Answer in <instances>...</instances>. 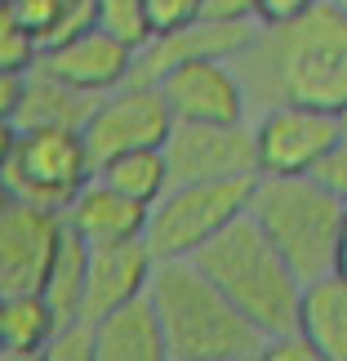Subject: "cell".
Masks as SVG:
<instances>
[{"mask_svg":"<svg viewBox=\"0 0 347 361\" xmlns=\"http://www.w3.org/2000/svg\"><path fill=\"white\" fill-rule=\"evenodd\" d=\"M343 5H347V0H343Z\"/></svg>","mask_w":347,"mask_h":361,"instance_id":"cell-36","label":"cell"},{"mask_svg":"<svg viewBox=\"0 0 347 361\" xmlns=\"http://www.w3.org/2000/svg\"><path fill=\"white\" fill-rule=\"evenodd\" d=\"M94 174H99L103 183H112L116 192H125V197L143 201V205H156V201L165 197V188L174 183L165 147H134V152H120V157L103 161Z\"/></svg>","mask_w":347,"mask_h":361,"instance_id":"cell-20","label":"cell"},{"mask_svg":"<svg viewBox=\"0 0 347 361\" xmlns=\"http://www.w3.org/2000/svg\"><path fill=\"white\" fill-rule=\"evenodd\" d=\"M9 201H13V192H9V183H5V174H0V210H5Z\"/></svg>","mask_w":347,"mask_h":361,"instance_id":"cell-33","label":"cell"},{"mask_svg":"<svg viewBox=\"0 0 347 361\" xmlns=\"http://www.w3.org/2000/svg\"><path fill=\"white\" fill-rule=\"evenodd\" d=\"M94 23L134 49H143L156 36L151 18H147V0H94Z\"/></svg>","mask_w":347,"mask_h":361,"instance_id":"cell-22","label":"cell"},{"mask_svg":"<svg viewBox=\"0 0 347 361\" xmlns=\"http://www.w3.org/2000/svg\"><path fill=\"white\" fill-rule=\"evenodd\" d=\"M201 18L214 23H258L254 0H201Z\"/></svg>","mask_w":347,"mask_h":361,"instance_id":"cell-28","label":"cell"},{"mask_svg":"<svg viewBox=\"0 0 347 361\" xmlns=\"http://www.w3.org/2000/svg\"><path fill=\"white\" fill-rule=\"evenodd\" d=\"M40 59V45L32 27L23 23V13L13 5H0V67L5 72H32Z\"/></svg>","mask_w":347,"mask_h":361,"instance_id":"cell-23","label":"cell"},{"mask_svg":"<svg viewBox=\"0 0 347 361\" xmlns=\"http://www.w3.org/2000/svg\"><path fill=\"white\" fill-rule=\"evenodd\" d=\"M312 178H316V183H325V188H329V192H334V197L347 205V134H343L339 143L325 152V161L312 170Z\"/></svg>","mask_w":347,"mask_h":361,"instance_id":"cell-27","label":"cell"},{"mask_svg":"<svg viewBox=\"0 0 347 361\" xmlns=\"http://www.w3.org/2000/svg\"><path fill=\"white\" fill-rule=\"evenodd\" d=\"M174 130V112L165 103V94L156 80H138L130 76L125 85H116L112 94H103L94 103V112L85 121V147L94 157V170L103 161L120 157L134 147H165V138Z\"/></svg>","mask_w":347,"mask_h":361,"instance_id":"cell-7","label":"cell"},{"mask_svg":"<svg viewBox=\"0 0 347 361\" xmlns=\"http://www.w3.org/2000/svg\"><path fill=\"white\" fill-rule=\"evenodd\" d=\"M249 219L272 237V245L289 259L303 286L316 276L339 272V241L347 205L316 183L312 174H258L249 192Z\"/></svg>","mask_w":347,"mask_h":361,"instance_id":"cell-4","label":"cell"},{"mask_svg":"<svg viewBox=\"0 0 347 361\" xmlns=\"http://www.w3.org/2000/svg\"><path fill=\"white\" fill-rule=\"evenodd\" d=\"M45 361H94V322L89 317H72V322H58L53 330Z\"/></svg>","mask_w":347,"mask_h":361,"instance_id":"cell-24","label":"cell"},{"mask_svg":"<svg viewBox=\"0 0 347 361\" xmlns=\"http://www.w3.org/2000/svg\"><path fill=\"white\" fill-rule=\"evenodd\" d=\"M147 18L156 36L178 32V27H191L201 18V0H147Z\"/></svg>","mask_w":347,"mask_h":361,"instance_id":"cell-25","label":"cell"},{"mask_svg":"<svg viewBox=\"0 0 347 361\" xmlns=\"http://www.w3.org/2000/svg\"><path fill=\"white\" fill-rule=\"evenodd\" d=\"M254 178H187L170 183L165 197L147 210L143 241L156 259H196L227 224L249 210Z\"/></svg>","mask_w":347,"mask_h":361,"instance_id":"cell-5","label":"cell"},{"mask_svg":"<svg viewBox=\"0 0 347 361\" xmlns=\"http://www.w3.org/2000/svg\"><path fill=\"white\" fill-rule=\"evenodd\" d=\"M298 330L316 343L321 361H347V276L343 272L308 281Z\"/></svg>","mask_w":347,"mask_h":361,"instance_id":"cell-17","label":"cell"},{"mask_svg":"<svg viewBox=\"0 0 347 361\" xmlns=\"http://www.w3.org/2000/svg\"><path fill=\"white\" fill-rule=\"evenodd\" d=\"M0 5H18V0H0Z\"/></svg>","mask_w":347,"mask_h":361,"instance_id":"cell-35","label":"cell"},{"mask_svg":"<svg viewBox=\"0 0 347 361\" xmlns=\"http://www.w3.org/2000/svg\"><path fill=\"white\" fill-rule=\"evenodd\" d=\"M254 157H258V174H312L325 161V152L343 138L339 112L325 107H303V103H276V107H258L254 116Z\"/></svg>","mask_w":347,"mask_h":361,"instance_id":"cell-8","label":"cell"},{"mask_svg":"<svg viewBox=\"0 0 347 361\" xmlns=\"http://www.w3.org/2000/svg\"><path fill=\"white\" fill-rule=\"evenodd\" d=\"M151 272H156V255L143 237L116 241V245H89V272H85V308L80 317L99 322L103 312L120 308L138 295H147Z\"/></svg>","mask_w":347,"mask_h":361,"instance_id":"cell-13","label":"cell"},{"mask_svg":"<svg viewBox=\"0 0 347 361\" xmlns=\"http://www.w3.org/2000/svg\"><path fill=\"white\" fill-rule=\"evenodd\" d=\"M13 9L32 27L40 49H49V45H58V40L94 27V0H18Z\"/></svg>","mask_w":347,"mask_h":361,"instance_id":"cell-21","label":"cell"},{"mask_svg":"<svg viewBox=\"0 0 347 361\" xmlns=\"http://www.w3.org/2000/svg\"><path fill=\"white\" fill-rule=\"evenodd\" d=\"M339 272L347 276V219H343V241H339Z\"/></svg>","mask_w":347,"mask_h":361,"instance_id":"cell-32","label":"cell"},{"mask_svg":"<svg viewBox=\"0 0 347 361\" xmlns=\"http://www.w3.org/2000/svg\"><path fill=\"white\" fill-rule=\"evenodd\" d=\"M85 272H89V245L63 224L58 250H53V263L45 272V286H40V295L58 312V322H72L85 308Z\"/></svg>","mask_w":347,"mask_h":361,"instance_id":"cell-19","label":"cell"},{"mask_svg":"<svg viewBox=\"0 0 347 361\" xmlns=\"http://www.w3.org/2000/svg\"><path fill=\"white\" fill-rule=\"evenodd\" d=\"M258 361H321V353H316V343L294 326V330H281V335H272L263 343Z\"/></svg>","mask_w":347,"mask_h":361,"instance_id":"cell-26","label":"cell"},{"mask_svg":"<svg viewBox=\"0 0 347 361\" xmlns=\"http://www.w3.org/2000/svg\"><path fill=\"white\" fill-rule=\"evenodd\" d=\"M174 121H249V90L232 59H183L160 80Z\"/></svg>","mask_w":347,"mask_h":361,"instance_id":"cell-10","label":"cell"},{"mask_svg":"<svg viewBox=\"0 0 347 361\" xmlns=\"http://www.w3.org/2000/svg\"><path fill=\"white\" fill-rule=\"evenodd\" d=\"M23 80H27V72H5V67H0V121H13V116H18Z\"/></svg>","mask_w":347,"mask_h":361,"instance_id":"cell-30","label":"cell"},{"mask_svg":"<svg viewBox=\"0 0 347 361\" xmlns=\"http://www.w3.org/2000/svg\"><path fill=\"white\" fill-rule=\"evenodd\" d=\"M196 263L267 339L298 326L308 286L289 268V259L272 245L267 232L249 219V210L236 224H227L210 245H201Z\"/></svg>","mask_w":347,"mask_h":361,"instance_id":"cell-3","label":"cell"},{"mask_svg":"<svg viewBox=\"0 0 347 361\" xmlns=\"http://www.w3.org/2000/svg\"><path fill=\"white\" fill-rule=\"evenodd\" d=\"M53 330H58V312L45 303L40 290L0 299V361H36V357H45Z\"/></svg>","mask_w":347,"mask_h":361,"instance_id":"cell-18","label":"cell"},{"mask_svg":"<svg viewBox=\"0 0 347 361\" xmlns=\"http://www.w3.org/2000/svg\"><path fill=\"white\" fill-rule=\"evenodd\" d=\"M134 59H138L134 45H125V40H116L112 32H103V27L94 23V27H85V32L67 36V40H58V45H49V49H40L36 67L49 72V76H58V80H67V85L103 99V94H112L116 85H125V80L134 76Z\"/></svg>","mask_w":347,"mask_h":361,"instance_id":"cell-12","label":"cell"},{"mask_svg":"<svg viewBox=\"0 0 347 361\" xmlns=\"http://www.w3.org/2000/svg\"><path fill=\"white\" fill-rule=\"evenodd\" d=\"M170 361H258L267 335L236 308L196 259H156L147 286Z\"/></svg>","mask_w":347,"mask_h":361,"instance_id":"cell-2","label":"cell"},{"mask_svg":"<svg viewBox=\"0 0 347 361\" xmlns=\"http://www.w3.org/2000/svg\"><path fill=\"white\" fill-rule=\"evenodd\" d=\"M147 210L151 205L125 197L112 183H103L99 174L67 201L63 224L76 232L85 245H116V241H134L147 232Z\"/></svg>","mask_w":347,"mask_h":361,"instance_id":"cell-14","label":"cell"},{"mask_svg":"<svg viewBox=\"0 0 347 361\" xmlns=\"http://www.w3.org/2000/svg\"><path fill=\"white\" fill-rule=\"evenodd\" d=\"M13 147H18V121H0V170L9 165Z\"/></svg>","mask_w":347,"mask_h":361,"instance_id":"cell-31","label":"cell"},{"mask_svg":"<svg viewBox=\"0 0 347 361\" xmlns=\"http://www.w3.org/2000/svg\"><path fill=\"white\" fill-rule=\"evenodd\" d=\"M13 201L67 210V201L94 178V157L80 130H18V147L5 170Z\"/></svg>","mask_w":347,"mask_h":361,"instance_id":"cell-6","label":"cell"},{"mask_svg":"<svg viewBox=\"0 0 347 361\" xmlns=\"http://www.w3.org/2000/svg\"><path fill=\"white\" fill-rule=\"evenodd\" d=\"M94 361H170L151 295H138L94 322Z\"/></svg>","mask_w":347,"mask_h":361,"instance_id":"cell-15","label":"cell"},{"mask_svg":"<svg viewBox=\"0 0 347 361\" xmlns=\"http://www.w3.org/2000/svg\"><path fill=\"white\" fill-rule=\"evenodd\" d=\"M99 103V94H85L67 80L32 67L23 80V103H18V130H85V121Z\"/></svg>","mask_w":347,"mask_h":361,"instance_id":"cell-16","label":"cell"},{"mask_svg":"<svg viewBox=\"0 0 347 361\" xmlns=\"http://www.w3.org/2000/svg\"><path fill=\"white\" fill-rule=\"evenodd\" d=\"M170 178H258L254 125L249 121H174L165 138Z\"/></svg>","mask_w":347,"mask_h":361,"instance_id":"cell-9","label":"cell"},{"mask_svg":"<svg viewBox=\"0 0 347 361\" xmlns=\"http://www.w3.org/2000/svg\"><path fill=\"white\" fill-rule=\"evenodd\" d=\"M232 63L254 112L276 103L339 112L347 103V5L321 0L298 18L258 23Z\"/></svg>","mask_w":347,"mask_h":361,"instance_id":"cell-1","label":"cell"},{"mask_svg":"<svg viewBox=\"0 0 347 361\" xmlns=\"http://www.w3.org/2000/svg\"><path fill=\"white\" fill-rule=\"evenodd\" d=\"M339 125H343V134H347V103L339 107Z\"/></svg>","mask_w":347,"mask_h":361,"instance_id":"cell-34","label":"cell"},{"mask_svg":"<svg viewBox=\"0 0 347 361\" xmlns=\"http://www.w3.org/2000/svg\"><path fill=\"white\" fill-rule=\"evenodd\" d=\"M254 5H258V23H285V18L308 13L312 5H321V0H254Z\"/></svg>","mask_w":347,"mask_h":361,"instance_id":"cell-29","label":"cell"},{"mask_svg":"<svg viewBox=\"0 0 347 361\" xmlns=\"http://www.w3.org/2000/svg\"><path fill=\"white\" fill-rule=\"evenodd\" d=\"M63 237V214L45 205L9 201L0 210V299L32 295L45 286L53 250Z\"/></svg>","mask_w":347,"mask_h":361,"instance_id":"cell-11","label":"cell"}]
</instances>
